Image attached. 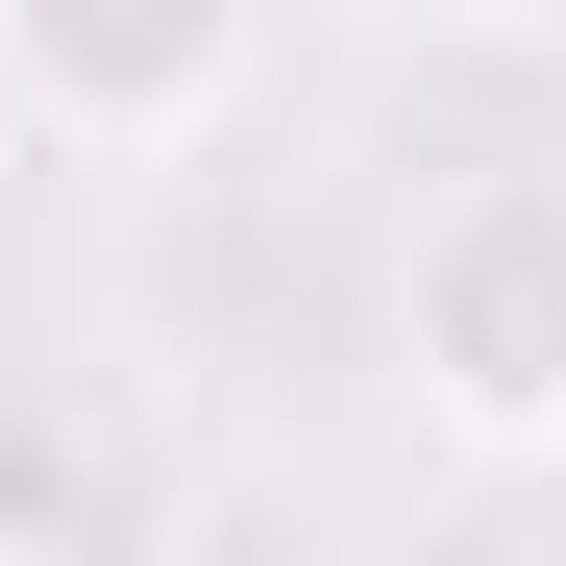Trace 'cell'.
<instances>
[{
  "instance_id": "6da1fadb",
  "label": "cell",
  "mask_w": 566,
  "mask_h": 566,
  "mask_svg": "<svg viewBox=\"0 0 566 566\" xmlns=\"http://www.w3.org/2000/svg\"><path fill=\"white\" fill-rule=\"evenodd\" d=\"M395 369H419V419H443L468 468H542V493H566V172L419 198V247H395Z\"/></svg>"
},
{
  "instance_id": "7a4b0ae2",
  "label": "cell",
  "mask_w": 566,
  "mask_h": 566,
  "mask_svg": "<svg viewBox=\"0 0 566 566\" xmlns=\"http://www.w3.org/2000/svg\"><path fill=\"white\" fill-rule=\"evenodd\" d=\"M0 74H25L50 148L148 172V148H198L247 99V0H0Z\"/></svg>"
},
{
  "instance_id": "3957f363",
  "label": "cell",
  "mask_w": 566,
  "mask_h": 566,
  "mask_svg": "<svg viewBox=\"0 0 566 566\" xmlns=\"http://www.w3.org/2000/svg\"><path fill=\"white\" fill-rule=\"evenodd\" d=\"M0 517H124V493H99V468H74L50 419H0Z\"/></svg>"
},
{
  "instance_id": "277c9868",
  "label": "cell",
  "mask_w": 566,
  "mask_h": 566,
  "mask_svg": "<svg viewBox=\"0 0 566 566\" xmlns=\"http://www.w3.org/2000/svg\"><path fill=\"white\" fill-rule=\"evenodd\" d=\"M468 25H493V50H566V0H468Z\"/></svg>"
}]
</instances>
